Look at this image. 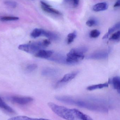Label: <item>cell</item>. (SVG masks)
I'll list each match as a JSON object with an SVG mask.
<instances>
[{"label":"cell","instance_id":"obj_1","mask_svg":"<svg viewBox=\"0 0 120 120\" xmlns=\"http://www.w3.org/2000/svg\"><path fill=\"white\" fill-rule=\"evenodd\" d=\"M48 105L54 113L66 120H85L87 115L78 109L68 108L52 102H49Z\"/></svg>","mask_w":120,"mask_h":120},{"label":"cell","instance_id":"obj_2","mask_svg":"<svg viewBox=\"0 0 120 120\" xmlns=\"http://www.w3.org/2000/svg\"><path fill=\"white\" fill-rule=\"evenodd\" d=\"M87 51L86 47L72 49L66 55V59L68 65L77 64L84 58V54Z\"/></svg>","mask_w":120,"mask_h":120},{"label":"cell","instance_id":"obj_3","mask_svg":"<svg viewBox=\"0 0 120 120\" xmlns=\"http://www.w3.org/2000/svg\"><path fill=\"white\" fill-rule=\"evenodd\" d=\"M20 50L30 54L35 55L40 50L44 49L45 47L43 45L42 41L31 42L29 43L21 44L18 47Z\"/></svg>","mask_w":120,"mask_h":120},{"label":"cell","instance_id":"obj_4","mask_svg":"<svg viewBox=\"0 0 120 120\" xmlns=\"http://www.w3.org/2000/svg\"><path fill=\"white\" fill-rule=\"evenodd\" d=\"M8 99L13 103L22 105L30 103L34 100L33 98L30 97L16 96L10 97L8 98Z\"/></svg>","mask_w":120,"mask_h":120},{"label":"cell","instance_id":"obj_5","mask_svg":"<svg viewBox=\"0 0 120 120\" xmlns=\"http://www.w3.org/2000/svg\"><path fill=\"white\" fill-rule=\"evenodd\" d=\"M66 58V56H65L63 54L59 53L54 54L53 53L52 56L48 60L62 64L68 65Z\"/></svg>","mask_w":120,"mask_h":120},{"label":"cell","instance_id":"obj_6","mask_svg":"<svg viewBox=\"0 0 120 120\" xmlns=\"http://www.w3.org/2000/svg\"><path fill=\"white\" fill-rule=\"evenodd\" d=\"M108 57V53L105 51H101L94 53L87 57L89 59L92 60H101L105 59Z\"/></svg>","mask_w":120,"mask_h":120},{"label":"cell","instance_id":"obj_7","mask_svg":"<svg viewBox=\"0 0 120 120\" xmlns=\"http://www.w3.org/2000/svg\"><path fill=\"white\" fill-rule=\"evenodd\" d=\"M53 51L50 50H46L42 49L38 51L35 54V56L37 57L48 60L53 53Z\"/></svg>","mask_w":120,"mask_h":120},{"label":"cell","instance_id":"obj_8","mask_svg":"<svg viewBox=\"0 0 120 120\" xmlns=\"http://www.w3.org/2000/svg\"><path fill=\"white\" fill-rule=\"evenodd\" d=\"M59 71L57 69L55 68H46L42 71L41 74L44 76L47 77L55 76L58 75Z\"/></svg>","mask_w":120,"mask_h":120},{"label":"cell","instance_id":"obj_9","mask_svg":"<svg viewBox=\"0 0 120 120\" xmlns=\"http://www.w3.org/2000/svg\"><path fill=\"white\" fill-rule=\"evenodd\" d=\"M78 73V71L72 72L70 73L66 74L63 77V78L60 80L59 83H64L70 82L74 79Z\"/></svg>","mask_w":120,"mask_h":120},{"label":"cell","instance_id":"obj_10","mask_svg":"<svg viewBox=\"0 0 120 120\" xmlns=\"http://www.w3.org/2000/svg\"><path fill=\"white\" fill-rule=\"evenodd\" d=\"M0 109L11 114H14L16 113L15 111L13 110V109L8 105L0 97Z\"/></svg>","mask_w":120,"mask_h":120},{"label":"cell","instance_id":"obj_11","mask_svg":"<svg viewBox=\"0 0 120 120\" xmlns=\"http://www.w3.org/2000/svg\"><path fill=\"white\" fill-rule=\"evenodd\" d=\"M108 4L106 2H102L97 4L93 6L92 9L95 12L103 11L108 9Z\"/></svg>","mask_w":120,"mask_h":120},{"label":"cell","instance_id":"obj_12","mask_svg":"<svg viewBox=\"0 0 120 120\" xmlns=\"http://www.w3.org/2000/svg\"><path fill=\"white\" fill-rule=\"evenodd\" d=\"M42 36L47 37L49 39L53 41H56L59 39V37L57 34L54 32L44 30H43Z\"/></svg>","mask_w":120,"mask_h":120},{"label":"cell","instance_id":"obj_13","mask_svg":"<svg viewBox=\"0 0 120 120\" xmlns=\"http://www.w3.org/2000/svg\"><path fill=\"white\" fill-rule=\"evenodd\" d=\"M41 8L44 11L48 13L58 15L60 14V13L58 11L51 8V6L50 5L45 6L41 5Z\"/></svg>","mask_w":120,"mask_h":120},{"label":"cell","instance_id":"obj_14","mask_svg":"<svg viewBox=\"0 0 120 120\" xmlns=\"http://www.w3.org/2000/svg\"><path fill=\"white\" fill-rule=\"evenodd\" d=\"M8 120H50L44 118H32L25 116H17L9 118Z\"/></svg>","mask_w":120,"mask_h":120},{"label":"cell","instance_id":"obj_15","mask_svg":"<svg viewBox=\"0 0 120 120\" xmlns=\"http://www.w3.org/2000/svg\"><path fill=\"white\" fill-rule=\"evenodd\" d=\"M108 82H105L104 84L94 85L89 86L87 88V89L89 91H92V90L98 89H101L104 87H108Z\"/></svg>","mask_w":120,"mask_h":120},{"label":"cell","instance_id":"obj_16","mask_svg":"<svg viewBox=\"0 0 120 120\" xmlns=\"http://www.w3.org/2000/svg\"><path fill=\"white\" fill-rule=\"evenodd\" d=\"M112 83L115 89L119 93H120V77H114L112 80Z\"/></svg>","mask_w":120,"mask_h":120},{"label":"cell","instance_id":"obj_17","mask_svg":"<svg viewBox=\"0 0 120 120\" xmlns=\"http://www.w3.org/2000/svg\"><path fill=\"white\" fill-rule=\"evenodd\" d=\"M43 30H44L42 29H38V28L34 29L31 33V37L32 38H36L42 36Z\"/></svg>","mask_w":120,"mask_h":120},{"label":"cell","instance_id":"obj_18","mask_svg":"<svg viewBox=\"0 0 120 120\" xmlns=\"http://www.w3.org/2000/svg\"><path fill=\"white\" fill-rule=\"evenodd\" d=\"M19 18L18 17L15 16H4L0 18V20L2 22L7 21H16L18 20Z\"/></svg>","mask_w":120,"mask_h":120},{"label":"cell","instance_id":"obj_19","mask_svg":"<svg viewBox=\"0 0 120 120\" xmlns=\"http://www.w3.org/2000/svg\"><path fill=\"white\" fill-rule=\"evenodd\" d=\"M77 36V33L75 31H74L72 33H70L67 36V43L70 44L74 41Z\"/></svg>","mask_w":120,"mask_h":120},{"label":"cell","instance_id":"obj_20","mask_svg":"<svg viewBox=\"0 0 120 120\" xmlns=\"http://www.w3.org/2000/svg\"><path fill=\"white\" fill-rule=\"evenodd\" d=\"M109 39L112 41H119L120 40V31H118L112 34Z\"/></svg>","mask_w":120,"mask_h":120},{"label":"cell","instance_id":"obj_21","mask_svg":"<svg viewBox=\"0 0 120 120\" xmlns=\"http://www.w3.org/2000/svg\"><path fill=\"white\" fill-rule=\"evenodd\" d=\"M4 3L5 4V5L11 7V8H16L17 7V3L15 1H13L9 0H7L5 1L4 2Z\"/></svg>","mask_w":120,"mask_h":120},{"label":"cell","instance_id":"obj_22","mask_svg":"<svg viewBox=\"0 0 120 120\" xmlns=\"http://www.w3.org/2000/svg\"><path fill=\"white\" fill-rule=\"evenodd\" d=\"M120 29V22H117L113 26L110 28L109 30L108 33L109 34L114 32L115 31Z\"/></svg>","mask_w":120,"mask_h":120},{"label":"cell","instance_id":"obj_23","mask_svg":"<svg viewBox=\"0 0 120 120\" xmlns=\"http://www.w3.org/2000/svg\"><path fill=\"white\" fill-rule=\"evenodd\" d=\"M100 32L97 30H92L90 33V36L92 38H96L100 35Z\"/></svg>","mask_w":120,"mask_h":120},{"label":"cell","instance_id":"obj_24","mask_svg":"<svg viewBox=\"0 0 120 120\" xmlns=\"http://www.w3.org/2000/svg\"><path fill=\"white\" fill-rule=\"evenodd\" d=\"M37 68V65L35 64H30L26 66V70L29 72H31L35 70Z\"/></svg>","mask_w":120,"mask_h":120},{"label":"cell","instance_id":"obj_25","mask_svg":"<svg viewBox=\"0 0 120 120\" xmlns=\"http://www.w3.org/2000/svg\"><path fill=\"white\" fill-rule=\"evenodd\" d=\"M97 22L94 19H90L87 21L86 24L89 27H92L97 24Z\"/></svg>","mask_w":120,"mask_h":120},{"label":"cell","instance_id":"obj_26","mask_svg":"<svg viewBox=\"0 0 120 120\" xmlns=\"http://www.w3.org/2000/svg\"><path fill=\"white\" fill-rule=\"evenodd\" d=\"M42 44L44 46L45 48L48 47L51 44L50 41L48 39H45L43 40L42 41Z\"/></svg>","mask_w":120,"mask_h":120},{"label":"cell","instance_id":"obj_27","mask_svg":"<svg viewBox=\"0 0 120 120\" xmlns=\"http://www.w3.org/2000/svg\"><path fill=\"white\" fill-rule=\"evenodd\" d=\"M73 4L74 7H76L78 6L79 2V0H73Z\"/></svg>","mask_w":120,"mask_h":120},{"label":"cell","instance_id":"obj_28","mask_svg":"<svg viewBox=\"0 0 120 120\" xmlns=\"http://www.w3.org/2000/svg\"><path fill=\"white\" fill-rule=\"evenodd\" d=\"M120 7V0H118L114 5V7Z\"/></svg>","mask_w":120,"mask_h":120},{"label":"cell","instance_id":"obj_29","mask_svg":"<svg viewBox=\"0 0 120 120\" xmlns=\"http://www.w3.org/2000/svg\"><path fill=\"white\" fill-rule=\"evenodd\" d=\"M109 34L108 32L106 33L103 38V39H105L108 38L109 37Z\"/></svg>","mask_w":120,"mask_h":120},{"label":"cell","instance_id":"obj_30","mask_svg":"<svg viewBox=\"0 0 120 120\" xmlns=\"http://www.w3.org/2000/svg\"><path fill=\"white\" fill-rule=\"evenodd\" d=\"M86 120H93L89 116H87V117Z\"/></svg>","mask_w":120,"mask_h":120},{"label":"cell","instance_id":"obj_31","mask_svg":"<svg viewBox=\"0 0 120 120\" xmlns=\"http://www.w3.org/2000/svg\"><path fill=\"white\" fill-rule=\"evenodd\" d=\"M68 0V1H71V0Z\"/></svg>","mask_w":120,"mask_h":120}]
</instances>
